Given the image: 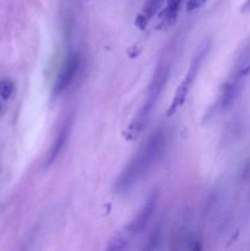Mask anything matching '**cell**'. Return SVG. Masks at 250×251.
<instances>
[{"label":"cell","instance_id":"obj_1","mask_svg":"<svg viewBox=\"0 0 250 251\" xmlns=\"http://www.w3.org/2000/svg\"><path fill=\"white\" fill-rule=\"evenodd\" d=\"M166 144V136L162 129L156 130L147 141L142 145L127 166L115 181V190L119 194H125L136 185L137 181L147 173L150 168L156 163Z\"/></svg>","mask_w":250,"mask_h":251},{"label":"cell","instance_id":"obj_2","mask_svg":"<svg viewBox=\"0 0 250 251\" xmlns=\"http://www.w3.org/2000/svg\"><path fill=\"white\" fill-rule=\"evenodd\" d=\"M168 77L169 65L167 63H164V61H162V63H159L157 65L156 71L153 74V77H152L151 82H150L146 100H145L144 104L140 108V110L135 115L134 119L131 120L127 129L124 131V137L127 141H135L140 136L142 130L146 127L147 123H149L150 118H151L152 110L156 107L157 100H158L163 88L166 87Z\"/></svg>","mask_w":250,"mask_h":251},{"label":"cell","instance_id":"obj_3","mask_svg":"<svg viewBox=\"0 0 250 251\" xmlns=\"http://www.w3.org/2000/svg\"><path fill=\"white\" fill-rule=\"evenodd\" d=\"M157 199H158V191L153 190L151 195L147 198L146 202L144 203V206H142L141 210L139 211L136 217L130 222V225H127L126 227H125L124 232L119 233V234L115 235V237L110 240V244L109 247H108V249L109 250L125 249V248L127 247V244L130 243V240H131L134 237H136V235H139L140 233L145 229L147 223H149L150 220H151L154 210H156Z\"/></svg>","mask_w":250,"mask_h":251},{"label":"cell","instance_id":"obj_4","mask_svg":"<svg viewBox=\"0 0 250 251\" xmlns=\"http://www.w3.org/2000/svg\"><path fill=\"white\" fill-rule=\"evenodd\" d=\"M208 49H210V44H208V42H205V43L200 47L198 53H196L195 55H194V58L191 59L188 73H186L185 77H184V80L181 81L180 85H179L178 90H176L175 92V96H174L173 100H172L171 105H169V109L168 112H167L168 113V117L175 114L176 110L185 103L186 97H188L189 92H190L191 87H193L194 82H195L196 77H198V74L199 71H200L201 65H202L203 60H205L206 55H207Z\"/></svg>","mask_w":250,"mask_h":251},{"label":"cell","instance_id":"obj_5","mask_svg":"<svg viewBox=\"0 0 250 251\" xmlns=\"http://www.w3.org/2000/svg\"><path fill=\"white\" fill-rule=\"evenodd\" d=\"M78 66H80V59H78L77 54H70L64 63L63 68H61L60 73L56 77L55 83H54V95L64 92L70 86V83L73 82L76 74H77Z\"/></svg>","mask_w":250,"mask_h":251},{"label":"cell","instance_id":"obj_6","mask_svg":"<svg viewBox=\"0 0 250 251\" xmlns=\"http://www.w3.org/2000/svg\"><path fill=\"white\" fill-rule=\"evenodd\" d=\"M163 1L164 0H146V2H145L144 6H142L141 11L137 15L136 21H135L136 26L141 29L146 28L147 25L151 22V20L153 19L156 12L158 11L159 7L162 6Z\"/></svg>","mask_w":250,"mask_h":251},{"label":"cell","instance_id":"obj_7","mask_svg":"<svg viewBox=\"0 0 250 251\" xmlns=\"http://www.w3.org/2000/svg\"><path fill=\"white\" fill-rule=\"evenodd\" d=\"M71 119L66 120L65 124H64V126L61 127L60 132L58 134V137H56V141L54 142L53 147H51V151H50V154H49V158H48V163L50 164L51 162L54 161V159L56 158V156L59 154V152L63 150L64 145L66 144V140H68V136H69V132H70V129H71Z\"/></svg>","mask_w":250,"mask_h":251},{"label":"cell","instance_id":"obj_8","mask_svg":"<svg viewBox=\"0 0 250 251\" xmlns=\"http://www.w3.org/2000/svg\"><path fill=\"white\" fill-rule=\"evenodd\" d=\"M183 0H167L166 9L163 10V12L161 14V20H162V26H171L173 22H175L176 16H178L179 9H180V5Z\"/></svg>","mask_w":250,"mask_h":251},{"label":"cell","instance_id":"obj_9","mask_svg":"<svg viewBox=\"0 0 250 251\" xmlns=\"http://www.w3.org/2000/svg\"><path fill=\"white\" fill-rule=\"evenodd\" d=\"M14 92V83L10 80L0 81V98L2 100H9Z\"/></svg>","mask_w":250,"mask_h":251},{"label":"cell","instance_id":"obj_10","mask_svg":"<svg viewBox=\"0 0 250 251\" xmlns=\"http://www.w3.org/2000/svg\"><path fill=\"white\" fill-rule=\"evenodd\" d=\"M206 1H207V0H189L188 4H186V10H188L189 12L195 11V10L200 9Z\"/></svg>","mask_w":250,"mask_h":251},{"label":"cell","instance_id":"obj_11","mask_svg":"<svg viewBox=\"0 0 250 251\" xmlns=\"http://www.w3.org/2000/svg\"><path fill=\"white\" fill-rule=\"evenodd\" d=\"M1 109H2V104H1V102H0V112H1Z\"/></svg>","mask_w":250,"mask_h":251}]
</instances>
